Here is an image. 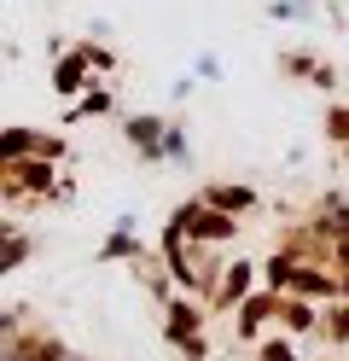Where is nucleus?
<instances>
[{
  "mask_svg": "<svg viewBox=\"0 0 349 361\" xmlns=\"http://www.w3.org/2000/svg\"><path fill=\"white\" fill-rule=\"evenodd\" d=\"M180 228L198 233V239H233V216H227V210H198V204H192V210L180 216Z\"/></svg>",
  "mask_w": 349,
  "mask_h": 361,
  "instance_id": "nucleus-1",
  "label": "nucleus"
},
{
  "mask_svg": "<svg viewBox=\"0 0 349 361\" xmlns=\"http://www.w3.org/2000/svg\"><path fill=\"white\" fill-rule=\"evenodd\" d=\"M76 82H82V59H64V71H59V87L70 94V87H76Z\"/></svg>",
  "mask_w": 349,
  "mask_h": 361,
  "instance_id": "nucleus-7",
  "label": "nucleus"
},
{
  "mask_svg": "<svg viewBox=\"0 0 349 361\" xmlns=\"http://www.w3.org/2000/svg\"><path fill=\"white\" fill-rule=\"evenodd\" d=\"M239 291H250V262H233V268H227V286H221V298H239Z\"/></svg>",
  "mask_w": 349,
  "mask_h": 361,
  "instance_id": "nucleus-4",
  "label": "nucleus"
},
{
  "mask_svg": "<svg viewBox=\"0 0 349 361\" xmlns=\"http://www.w3.org/2000/svg\"><path fill=\"white\" fill-rule=\"evenodd\" d=\"M268 309H274V303H268V298H262V303H250V309H245V314H239V332H245V321H262V314H268Z\"/></svg>",
  "mask_w": 349,
  "mask_h": 361,
  "instance_id": "nucleus-8",
  "label": "nucleus"
},
{
  "mask_svg": "<svg viewBox=\"0 0 349 361\" xmlns=\"http://www.w3.org/2000/svg\"><path fill=\"white\" fill-rule=\"evenodd\" d=\"M326 338H338V344H343V338H349V303H343V309H332V314H326Z\"/></svg>",
  "mask_w": 349,
  "mask_h": 361,
  "instance_id": "nucleus-5",
  "label": "nucleus"
},
{
  "mask_svg": "<svg viewBox=\"0 0 349 361\" xmlns=\"http://www.w3.org/2000/svg\"><path fill=\"white\" fill-rule=\"evenodd\" d=\"M343 291H349V280H343Z\"/></svg>",
  "mask_w": 349,
  "mask_h": 361,
  "instance_id": "nucleus-10",
  "label": "nucleus"
},
{
  "mask_svg": "<svg viewBox=\"0 0 349 361\" xmlns=\"http://www.w3.org/2000/svg\"><path fill=\"white\" fill-rule=\"evenodd\" d=\"M12 169L30 180V192H47V180H53V169H47V164H23V157H12Z\"/></svg>",
  "mask_w": 349,
  "mask_h": 361,
  "instance_id": "nucleus-3",
  "label": "nucleus"
},
{
  "mask_svg": "<svg viewBox=\"0 0 349 361\" xmlns=\"http://www.w3.org/2000/svg\"><path fill=\"white\" fill-rule=\"evenodd\" d=\"M332 134H338V140H349V111H332Z\"/></svg>",
  "mask_w": 349,
  "mask_h": 361,
  "instance_id": "nucleus-9",
  "label": "nucleus"
},
{
  "mask_svg": "<svg viewBox=\"0 0 349 361\" xmlns=\"http://www.w3.org/2000/svg\"><path fill=\"white\" fill-rule=\"evenodd\" d=\"M128 134H134V146H146V152H157V123H134Z\"/></svg>",
  "mask_w": 349,
  "mask_h": 361,
  "instance_id": "nucleus-6",
  "label": "nucleus"
},
{
  "mask_svg": "<svg viewBox=\"0 0 349 361\" xmlns=\"http://www.w3.org/2000/svg\"><path fill=\"white\" fill-rule=\"evenodd\" d=\"M209 204H216V210H239V204H250V187H216V192H209Z\"/></svg>",
  "mask_w": 349,
  "mask_h": 361,
  "instance_id": "nucleus-2",
  "label": "nucleus"
}]
</instances>
